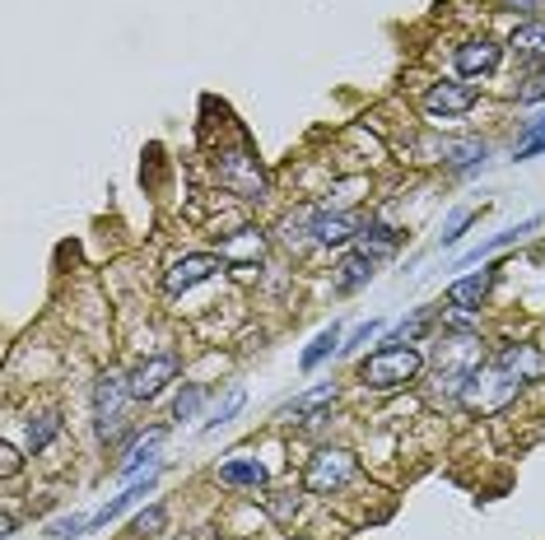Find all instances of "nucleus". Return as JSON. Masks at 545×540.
I'll use <instances>...</instances> for the list:
<instances>
[{
    "mask_svg": "<svg viewBox=\"0 0 545 540\" xmlns=\"http://www.w3.org/2000/svg\"><path fill=\"white\" fill-rule=\"evenodd\" d=\"M299 494H294V489H275V494H271V499H266V508H271V517H275V522H289V517H294V513H299Z\"/></svg>",
    "mask_w": 545,
    "mask_h": 540,
    "instance_id": "c85d7f7f",
    "label": "nucleus"
},
{
    "mask_svg": "<svg viewBox=\"0 0 545 540\" xmlns=\"http://www.w3.org/2000/svg\"><path fill=\"white\" fill-rule=\"evenodd\" d=\"M150 489H154V471L145 475V480H136V485H126L122 494H117V499H112L108 508H103V513H94V522H89V527H94V531H98V527H108L112 517H122L126 508H131V503H140L145 494H150Z\"/></svg>",
    "mask_w": 545,
    "mask_h": 540,
    "instance_id": "f3484780",
    "label": "nucleus"
},
{
    "mask_svg": "<svg viewBox=\"0 0 545 540\" xmlns=\"http://www.w3.org/2000/svg\"><path fill=\"white\" fill-rule=\"evenodd\" d=\"M429 326H434V308H420V312H415V317H410V322H401V326H396L392 345H415V340H420L424 331H429Z\"/></svg>",
    "mask_w": 545,
    "mask_h": 540,
    "instance_id": "bb28decb",
    "label": "nucleus"
},
{
    "mask_svg": "<svg viewBox=\"0 0 545 540\" xmlns=\"http://www.w3.org/2000/svg\"><path fill=\"white\" fill-rule=\"evenodd\" d=\"M243 401H247V392L243 387H229V392H224V401L215 405V415L205 419V433H215V429H224V424H229L233 415H238V410H243Z\"/></svg>",
    "mask_w": 545,
    "mask_h": 540,
    "instance_id": "a878e982",
    "label": "nucleus"
},
{
    "mask_svg": "<svg viewBox=\"0 0 545 540\" xmlns=\"http://www.w3.org/2000/svg\"><path fill=\"white\" fill-rule=\"evenodd\" d=\"M490 159V145L485 140H452V145H443V163L448 168H457V173H466V168H476V163Z\"/></svg>",
    "mask_w": 545,
    "mask_h": 540,
    "instance_id": "a211bd4d",
    "label": "nucleus"
},
{
    "mask_svg": "<svg viewBox=\"0 0 545 540\" xmlns=\"http://www.w3.org/2000/svg\"><path fill=\"white\" fill-rule=\"evenodd\" d=\"M373 266H378L373 252H350V257L341 261V275H336V294H355V289H364V284L373 280Z\"/></svg>",
    "mask_w": 545,
    "mask_h": 540,
    "instance_id": "f8f14e48",
    "label": "nucleus"
},
{
    "mask_svg": "<svg viewBox=\"0 0 545 540\" xmlns=\"http://www.w3.org/2000/svg\"><path fill=\"white\" fill-rule=\"evenodd\" d=\"M499 66V47H494V42H462V47H457V70H462V75H490V70Z\"/></svg>",
    "mask_w": 545,
    "mask_h": 540,
    "instance_id": "4468645a",
    "label": "nucleus"
},
{
    "mask_svg": "<svg viewBox=\"0 0 545 540\" xmlns=\"http://www.w3.org/2000/svg\"><path fill=\"white\" fill-rule=\"evenodd\" d=\"M355 233H359V224L350 215H313V238L317 243L341 247V243H350Z\"/></svg>",
    "mask_w": 545,
    "mask_h": 540,
    "instance_id": "dca6fc26",
    "label": "nucleus"
},
{
    "mask_svg": "<svg viewBox=\"0 0 545 540\" xmlns=\"http://www.w3.org/2000/svg\"><path fill=\"white\" fill-rule=\"evenodd\" d=\"M159 447H164V429H150V433H145V438H140L136 447H131V461H126V466H122V475H126V480H136V475L145 471V466H154V452H159Z\"/></svg>",
    "mask_w": 545,
    "mask_h": 540,
    "instance_id": "6ab92c4d",
    "label": "nucleus"
},
{
    "mask_svg": "<svg viewBox=\"0 0 545 540\" xmlns=\"http://www.w3.org/2000/svg\"><path fill=\"white\" fill-rule=\"evenodd\" d=\"M359 461L355 452H345V447H322L313 461H308V471H303V489L308 494H336L355 480Z\"/></svg>",
    "mask_w": 545,
    "mask_h": 540,
    "instance_id": "f03ea898",
    "label": "nucleus"
},
{
    "mask_svg": "<svg viewBox=\"0 0 545 540\" xmlns=\"http://www.w3.org/2000/svg\"><path fill=\"white\" fill-rule=\"evenodd\" d=\"M494 364H504L508 373H518L522 382L545 378V350H536V345H504Z\"/></svg>",
    "mask_w": 545,
    "mask_h": 540,
    "instance_id": "9b49d317",
    "label": "nucleus"
},
{
    "mask_svg": "<svg viewBox=\"0 0 545 540\" xmlns=\"http://www.w3.org/2000/svg\"><path fill=\"white\" fill-rule=\"evenodd\" d=\"M219 480L224 485H238V489H261L266 485V466L257 457H233L219 466Z\"/></svg>",
    "mask_w": 545,
    "mask_h": 540,
    "instance_id": "2eb2a0df",
    "label": "nucleus"
},
{
    "mask_svg": "<svg viewBox=\"0 0 545 540\" xmlns=\"http://www.w3.org/2000/svg\"><path fill=\"white\" fill-rule=\"evenodd\" d=\"M219 187H229L243 201H261L266 196V173L247 149H229V154H219Z\"/></svg>",
    "mask_w": 545,
    "mask_h": 540,
    "instance_id": "39448f33",
    "label": "nucleus"
},
{
    "mask_svg": "<svg viewBox=\"0 0 545 540\" xmlns=\"http://www.w3.org/2000/svg\"><path fill=\"white\" fill-rule=\"evenodd\" d=\"M434 364H438V373H448V378H471V373L485 368V345H480V336H466V331L443 336V345L434 350Z\"/></svg>",
    "mask_w": 545,
    "mask_h": 540,
    "instance_id": "423d86ee",
    "label": "nucleus"
},
{
    "mask_svg": "<svg viewBox=\"0 0 545 540\" xmlns=\"http://www.w3.org/2000/svg\"><path fill=\"white\" fill-rule=\"evenodd\" d=\"M266 257V238H261V229H238L233 238H224L219 243V261L233 270H247L257 266V261Z\"/></svg>",
    "mask_w": 545,
    "mask_h": 540,
    "instance_id": "9d476101",
    "label": "nucleus"
},
{
    "mask_svg": "<svg viewBox=\"0 0 545 540\" xmlns=\"http://www.w3.org/2000/svg\"><path fill=\"white\" fill-rule=\"evenodd\" d=\"M289 540H303V536H289Z\"/></svg>",
    "mask_w": 545,
    "mask_h": 540,
    "instance_id": "e433bc0d",
    "label": "nucleus"
},
{
    "mask_svg": "<svg viewBox=\"0 0 545 540\" xmlns=\"http://www.w3.org/2000/svg\"><path fill=\"white\" fill-rule=\"evenodd\" d=\"M504 5H513V10H536L541 0H504Z\"/></svg>",
    "mask_w": 545,
    "mask_h": 540,
    "instance_id": "c9c22d12",
    "label": "nucleus"
},
{
    "mask_svg": "<svg viewBox=\"0 0 545 540\" xmlns=\"http://www.w3.org/2000/svg\"><path fill=\"white\" fill-rule=\"evenodd\" d=\"M359 238H364V252H373V257H382V252H392L396 247V229H387L382 219L359 224Z\"/></svg>",
    "mask_w": 545,
    "mask_h": 540,
    "instance_id": "b1692460",
    "label": "nucleus"
},
{
    "mask_svg": "<svg viewBox=\"0 0 545 540\" xmlns=\"http://www.w3.org/2000/svg\"><path fill=\"white\" fill-rule=\"evenodd\" d=\"M536 224H541V219H522V224H513V229H504V233H494L490 243H480L476 252H466V261H480V257H490V252H499V247H508V243H522V238H527V233L536 229Z\"/></svg>",
    "mask_w": 545,
    "mask_h": 540,
    "instance_id": "412c9836",
    "label": "nucleus"
},
{
    "mask_svg": "<svg viewBox=\"0 0 545 540\" xmlns=\"http://www.w3.org/2000/svg\"><path fill=\"white\" fill-rule=\"evenodd\" d=\"M420 364L424 359L415 345H392V340H387L382 350H373L364 364H359V382H364V387H378V392H392V387H406V382L420 373Z\"/></svg>",
    "mask_w": 545,
    "mask_h": 540,
    "instance_id": "f257e3e1",
    "label": "nucleus"
},
{
    "mask_svg": "<svg viewBox=\"0 0 545 540\" xmlns=\"http://www.w3.org/2000/svg\"><path fill=\"white\" fill-rule=\"evenodd\" d=\"M490 284H494L490 270H480V275H466V280H457V284L448 289V303H452V308H462V312H476L480 303H485V294H490Z\"/></svg>",
    "mask_w": 545,
    "mask_h": 540,
    "instance_id": "ddd939ff",
    "label": "nucleus"
},
{
    "mask_svg": "<svg viewBox=\"0 0 545 540\" xmlns=\"http://www.w3.org/2000/svg\"><path fill=\"white\" fill-rule=\"evenodd\" d=\"M131 531H136L140 540H159L168 531V508H164V503H150V508L131 522Z\"/></svg>",
    "mask_w": 545,
    "mask_h": 540,
    "instance_id": "393cba45",
    "label": "nucleus"
},
{
    "mask_svg": "<svg viewBox=\"0 0 545 540\" xmlns=\"http://www.w3.org/2000/svg\"><path fill=\"white\" fill-rule=\"evenodd\" d=\"M522 103H541V98H545V70H536V75H532V80H527V84H522Z\"/></svg>",
    "mask_w": 545,
    "mask_h": 540,
    "instance_id": "72a5a7b5",
    "label": "nucleus"
},
{
    "mask_svg": "<svg viewBox=\"0 0 545 540\" xmlns=\"http://www.w3.org/2000/svg\"><path fill=\"white\" fill-rule=\"evenodd\" d=\"M84 527H89L84 517H61V522H52V536H56V540H75Z\"/></svg>",
    "mask_w": 545,
    "mask_h": 540,
    "instance_id": "2f4dec72",
    "label": "nucleus"
},
{
    "mask_svg": "<svg viewBox=\"0 0 545 540\" xmlns=\"http://www.w3.org/2000/svg\"><path fill=\"white\" fill-rule=\"evenodd\" d=\"M201 401H205V387L187 382V387L178 392V401H173V419H191L196 410H201Z\"/></svg>",
    "mask_w": 545,
    "mask_h": 540,
    "instance_id": "c756f323",
    "label": "nucleus"
},
{
    "mask_svg": "<svg viewBox=\"0 0 545 540\" xmlns=\"http://www.w3.org/2000/svg\"><path fill=\"white\" fill-rule=\"evenodd\" d=\"M178 368H182L178 354H154V359H145V364L131 373V396H136V401H154L168 382L178 378Z\"/></svg>",
    "mask_w": 545,
    "mask_h": 540,
    "instance_id": "0eeeda50",
    "label": "nucleus"
},
{
    "mask_svg": "<svg viewBox=\"0 0 545 540\" xmlns=\"http://www.w3.org/2000/svg\"><path fill=\"white\" fill-rule=\"evenodd\" d=\"M219 266H224V261L210 257V252H191V257L173 261V270L164 275V289L168 294H187V289H196L201 280H210Z\"/></svg>",
    "mask_w": 545,
    "mask_h": 540,
    "instance_id": "1a4fd4ad",
    "label": "nucleus"
},
{
    "mask_svg": "<svg viewBox=\"0 0 545 540\" xmlns=\"http://www.w3.org/2000/svg\"><path fill=\"white\" fill-rule=\"evenodd\" d=\"M471 219H476V210H452V215H448V224H443V247H452V243H457V238H462V229H466V224H471Z\"/></svg>",
    "mask_w": 545,
    "mask_h": 540,
    "instance_id": "7c9ffc66",
    "label": "nucleus"
},
{
    "mask_svg": "<svg viewBox=\"0 0 545 540\" xmlns=\"http://www.w3.org/2000/svg\"><path fill=\"white\" fill-rule=\"evenodd\" d=\"M518 392H522L518 373H508L504 364H485L480 373H471V378H466L462 401L466 405H480V410H499V405H508Z\"/></svg>",
    "mask_w": 545,
    "mask_h": 540,
    "instance_id": "7ed1b4c3",
    "label": "nucleus"
},
{
    "mask_svg": "<svg viewBox=\"0 0 545 540\" xmlns=\"http://www.w3.org/2000/svg\"><path fill=\"white\" fill-rule=\"evenodd\" d=\"M378 331H382V322H378V317H373V322H364V326H355V336H350V345H341V350H345V354H350V350H359V345H368V340L378 336Z\"/></svg>",
    "mask_w": 545,
    "mask_h": 540,
    "instance_id": "473e14b6",
    "label": "nucleus"
},
{
    "mask_svg": "<svg viewBox=\"0 0 545 540\" xmlns=\"http://www.w3.org/2000/svg\"><path fill=\"white\" fill-rule=\"evenodd\" d=\"M336 345H341V326L331 322L327 331H317V340L308 345V350H303V373H313V368L322 364V359H327V354L336 350Z\"/></svg>",
    "mask_w": 545,
    "mask_h": 540,
    "instance_id": "5701e85b",
    "label": "nucleus"
},
{
    "mask_svg": "<svg viewBox=\"0 0 545 540\" xmlns=\"http://www.w3.org/2000/svg\"><path fill=\"white\" fill-rule=\"evenodd\" d=\"M480 89L466 80H438L429 94H424V108L434 112V117H462V112L476 108Z\"/></svg>",
    "mask_w": 545,
    "mask_h": 540,
    "instance_id": "6e6552de",
    "label": "nucleus"
},
{
    "mask_svg": "<svg viewBox=\"0 0 545 540\" xmlns=\"http://www.w3.org/2000/svg\"><path fill=\"white\" fill-rule=\"evenodd\" d=\"M56 433H61V415L56 410H42V415L28 419V452H42V447L52 443Z\"/></svg>",
    "mask_w": 545,
    "mask_h": 540,
    "instance_id": "4be33fe9",
    "label": "nucleus"
},
{
    "mask_svg": "<svg viewBox=\"0 0 545 540\" xmlns=\"http://www.w3.org/2000/svg\"><path fill=\"white\" fill-rule=\"evenodd\" d=\"M508 47L518 52V61H541L545 56V24H522Z\"/></svg>",
    "mask_w": 545,
    "mask_h": 540,
    "instance_id": "aec40b11",
    "label": "nucleus"
},
{
    "mask_svg": "<svg viewBox=\"0 0 545 540\" xmlns=\"http://www.w3.org/2000/svg\"><path fill=\"white\" fill-rule=\"evenodd\" d=\"M327 401H336V387H331V382H327V387H317V392H308V396H299V401L289 405V415H294V419L317 415V410H322Z\"/></svg>",
    "mask_w": 545,
    "mask_h": 540,
    "instance_id": "cd10ccee",
    "label": "nucleus"
},
{
    "mask_svg": "<svg viewBox=\"0 0 545 540\" xmlns=\"http://www.w3.org/2000/svg\"><path fill=\"white\" fill-rule=\"evenodd\" d=\"M126 401H136V396H131V378H122V373H103L98 387H94V419H98V438H103V443H112L117 429H122Z\"/></svg>",
    "mask_w": 545,
    "mask_h": 540,
    "instance_id": "20e7f679",
    "label": "nucleus"
},
{
    "mask_svg": "<svg viewBox=\"0 0 545 540\" xmlns=\"http://www.w3.org/2000/svg\"><path fill=\"white\" fill-rule=\"evenodd\" d=\"M19 471V452L10 443H0V475H14Z\"/></svg>",
    "mask_w": 545,
    "mask_h": 540,
    "instance_id": "f704fd0d",
    "label": "nucleus"
}]
</instances>
